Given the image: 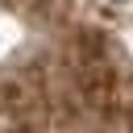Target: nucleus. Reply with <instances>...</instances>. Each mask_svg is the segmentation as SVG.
I'll list each match as a JSON object with an SVG mask.
<instances>
[{"label": "nucleus", "instance_id": "nucleus-1", "mask_svg": "<svg viewBox=\"0 0 133 133\" xmlns=\"http://www.w3.org/2000/svg\"><path fill=\"white\" fill-rule=\"evenodd\" d=\"M104 4H112V8H129L133 0H104Z\"/></svg>", "mask_w": 133, "mask_h": 133}]
</instances>
